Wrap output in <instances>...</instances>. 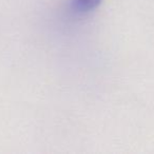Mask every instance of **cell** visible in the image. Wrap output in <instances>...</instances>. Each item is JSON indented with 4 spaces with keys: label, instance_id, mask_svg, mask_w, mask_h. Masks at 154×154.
<instances>
[{
    "label": "cell",
    "instance_id": "obj_1",
    "mask_svg": "<svg viewBox=\"0 0 154 154\" xmlns=\"http://www.w3.org/2000/svg\"><path fill=\"white\" fill-rule=\"evenodd\" d=\"M101 0H72V5L78 12H90L100 5Z\"/></svg>",
    "mask_w": 154,
    "mask_h": 154
}]
</instances>
